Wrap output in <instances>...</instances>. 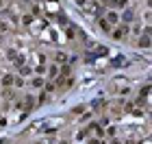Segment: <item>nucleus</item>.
<instances>
[{"label": "nucleus", "instance_id": "nucleus-25", "mask_svg": "<svg viewBox=\"0 0 152 144\" xmlns=\"http://www.w3.org/2000/svg\"><path fill=\"white\" fill-rule=\"evenodd\" d=\"M46 92H54V85L52 83H46Z\"/></svg>", "mask_w": 152, "mask_h": 144}, {"label": "nucleus", "instance_id": "nucleus-6", "mask_svg": "<svg viewBox=\"0 0 152 144\" xmlns=\"http://www.w3.org/2000/svg\"><path fill=\"white\" fill-rule=\"evenodd\" d=\"M31 85L35 87V90H41V87H46V81H44V77H33Z\"/></svg>", "mask_w": 152, "mask_h": 144}, {"label": "nucleus", "instance_id": "nucleus-32", "mask_svg": "<svg viewBox=\"0 0 152 144\" xmlns=\"http://www.w3.org/2000/svg\"><path fill=\"white\" fill-rule=\"evenodd\" d=\"M0 9H2V0H0Z\"/></svg>", "mask_w": 152, "mask_h": 144}, {"label": "nucleus", "instance_id": "nucleus-24", "mask_svg": "<svg viewBox=\"0 0 152 144\" xmlns=\"http://www.w3.org/2000/svg\"><path fill=\"white\" fill-rule=\"evenodd\" d=\"M7 127V118H4V116H0V129H4Z\"/></svg>", "mask_w": 152, "mask_h": 144}, {"label": "nucleus", "instance_id": "nucleus-7", "mask_svg": "<svg viewBox=\"0 0 152 144\" xmlns=\"http://www.w3.org/2000/svg\"><path fill=\"white\" fill-rule=\"evenodd\" d=\"M2 85L4 87H13L15 85V77H13V74H2Z\"/></svg>", "mask_w": 152, "mask_h": 144}, {"label": "nucleus", "instance_id": "nucleus-23", "mask_svg": "<svg viewBox=\"0 0 152 144\" xmlns=\"http://www.w3.org/2000/svg\"><path fill=\"white\" fill-rule=\"evenodd\" d=\"M24 85V81H22V77H15V87H22Z\"/></svg>", "mask_w": 152, "mask_h": 144}, {"label": "nucleus", "instance_id": "nucleus-19", "mask_svg": "<svg viewBox=\"0 0 152 144\" xmlns=\"http://www.w3.org/2000/svg\"><path fill=\"white\" fill-rule=\"evenodd\" d=\"M150 90H152L150 85H143V87H141V96H148V94H150Z\"/></svg>", "mask_w": 152, "mask_h": 144}, {"label": "nucleus", "instance_id": "nucleus-28", "mask_svg": "<svg viewBox=\"0 0 152 144\" xmlns=\"http://www.w3.org/2000/svg\"><path fill=\"white\" fill-rule=\"evenodd\" d=\"M0 31H7V24L4 22H0Z\"/></svg>", "mask_w": 152, "mask_h": 144}, {"label": "nucleus", "instance_id": "nucleus-15", "mask_svg": "<svg viewBox=\"0 0 152 144\" xmlns=\"http://www.w3.org/2000/svg\"><path fill=\"white\" fill-rule=\"evenodd\" d=\"M87 144H107V142H102L100 138H89V140H87Z\"/></svg>", "mask_w": 152, "mask_h": 144}, {"label": "nucleus", "instance_id": "nucleus-10", "mask_svg": "<svg viewBox=\"0 0 152 144\" xmlns=\"http://www.w3.org/2000/svg\"><path fill=\"white\" fill-rule=\"evenodd\" d=\"M54 61H57V64H67V61H70V59H67V55L65 52H57V55H54Z\"/></svg>", "mask_w": 152, "mask_h": 144}, {"label": "nucleus", "instance_id": "nucleus-30", "mask_svg": "<svg viewBox=\"0 0 152 144\" xmlns=\"http://www.w3.org/2000/svg\"><path fill=\"white\" fill-rule=\"evenodd\" d=\"M111 144H120V140H111Z\"/></svg>", "mask_w": 152, "mask_h": 144}, {"label": "nucleus", "instance_id": "nucleus-5", "mask_svg": "<svg viewBox=\"0 0 152 144\" xmlns=\"http://www.w3.org/2000/svg\"><path fill=\"white\" fill-rule=\"evenodd\" d=\"M137 46H139V48H152V37L141 35L139 39H137Z\"/></svg>", "mask_w": 152, "mask_h": 144}, {"label": "nucleus", "instance_id": "nucleus-26", "mask_svg": "<svg viewBox=\"0 0 152 144\" xmlns=\"http://www.w3.org/2000/svg\"><path fill=\"white\" fill-rule=\"evenodd\" d=\"M46 100H48V96H46V94H39V100H37V103H46Z\"/></svg>", "mask_w": 152, "mask_h": 144}, {"label": "nucleus", "instance_id": "nucleus-17", "mask_svg": "<svg viewBox=\"0 0 152 144\" xmlns=\"http://www.w3.org/2000/svg\"><path fill=\"white\" fill-rule=\"evenodd\" d=\"M87 133H89V127H87V129H80V131H78V140H83Z\"/></svg>", "mask_w": 152, "mask_h": 144}, {"label": "nucleus", "instance_id": "nucleus-13", "mask_svg": "<svg viewBox=\"0 0 152 144\" xmlns=\"http://www.w3.org/2000/svg\"><path fill=\"white\" fill-rule=\"evenodd\" d=\"M20 74H22V77H31V74H33V70H31L28 66H22V68H20Z\"/></svg>", "mask_w": 152, "mask_h": 144}, {"label": "nucleus", "instance_id": "nucleus-31", "mask_svg": "<svg viewBox=\"0 0 152 144\" xmlns=\"http://www.w3.org/2000/svg\"><path fill=\"white\" fill-rule=\"evenodd\" d=\"M148 7H150V9H152V0H148Z\"/></svg>", "mask_w": 152, "mask_h": 144}, {"label": "nucleus", "instance_id": "nucleus-33", "mask_svg": "<svg viewBox=\"0 0 152 144\" xmlns=\"http://www.w3.org/2000/svg\"><path fill=\"white\" fill-rule=\"evenodd\" d=\"M126 144H133V142H126Z\"/></svg>", "mask_w": 152, "mask_h": 144}, {"label": "nucleus", "instance_id": "nucleus-22", "mask_svg": "<svg viewBox=\"0 0 152 144\" xmlns=\"http://www.w3.org/2000/svg\"><path fill=\"white\" fill-rule=\"evenodd\" d=\"M107 133H109V135H111V138H113V135L117 133V129H115V127H109V129H107Z\"/></svg>", "mask_w": 152, "mask_h": 144}, {"label": "nucleus", "instance_id": "nucleus-8", "mask_svg": "<svg viewBox=\"0 0 152 144\" xmlns=\"http://www.w3.org/2000/svg\"><path fill=\"white\" fill-rule=\"evenodd\" d=\"M87 112V105H83V103H80V105H76V107H72V116H83V114H85Z\"/></svg>", "mask_w": 152, "mask_h": 144}, {"label": "nucleus", "instance_id": "nucleus-1", "mask_svg": "<svg viewBox=\"0 0 152 144\" xmlns=\"http://www.w3.org/2000/svg\"><path fill=\"white\" fill-rule=\"evenodd\" d=\"M128 33H130V29H128V24H120V26H115V29L111 31V37L115 39V42H122V39H126L128 37Z\"/></svg>", "mask_w": 152, "mask_h": 144}, {"label": "nucleus", "instance_id": "nucleus-9", "mask_svg": "<svg viewBox=\"0 0 152 144\" xmlns=\"http://www.w3.org/2000/svg\"><path fill=\"white\" fill-rule=\"evenodd\" d=\"M111 2H113V9L117 11V9H126V7H128V0H111Z\"/></svg>", "mask_w": 152, "mask_h": 144}, {"label": "nucleus", "instance_id": "nucleus-27", "mask_svg": "<svg viewBox=\"0 0 152 144\" xmlns=\"http://www.w3.org/2000/svg\"><path fill=\"white\" fill-rule=\"evenodd\" d=\"M0 144H11V142L7 140V138H0Z\"/></svg>", "mask_w": 152, "mask_h": 144}, {"label": "nucleus", "instance_id": "nucleus-21", "mask_svg": "<svg viewBox=\"0 0 152 144\" xmlns=\"http://www.w3.org/2000/svg\"><path fill=\"white\" fill-rule=\"evenodd\" d=\"M141 35H148V37H152V29H150V26H146V29L141 31Z\"/></svg>", "mask_w": 152, "mask_h": 144}, {"label": "nucleus", "instance_id": "nucleus-12", "mask_svg": "<svg viewBox=\"0 0 152 144\" xmlns=\"http://www.w3.org/2000/svg\"><path fill=\"white\" fill-rule=\"evenodd\" d=\"M26 109H35V105H37V103H35V98H33V96H26Z\"/></svg>", "mask_w": 152, "mask_h": 144}, {"label": "nucleus", "instance_id": "nucleus-4", "mask_svg": "<svg viewBox=\"0 0 152 144\" xmlns=\"http://www.w3.org/2000/svg\"><path fill=\"white\" fill-rule=\"evenodd\" d=\"M98 26H100V31L102 33H111V22H109V20L107 18H98Z\"/></svg>", "mask_w": 152, "mask_h": 144}, {"label": "nucleus", "instance_id": "nucleus-29", "mask_svg": "<svg viewBox=\"0 0 152 144\" xmlns=\"http://www.w3.org/2000/svg\"><path fill=\"white\" fill-rule=\"evenodd\" d=\"M59 144H70V142H67V140H61V142H59Z\"/></svg>", "mask_w": 152, "mask_h": 144}, {"label": "nucleus", "instance_id": "nucleus-3", "mask_svg": "<svg viewBox=\"0 0 152 144\" xmlns=\"http://www.w3.org/2000/svg\"><path fill=\"white\" fill-rule=\"evenodd\" d=\"M122 22H124V24L135 22V13H133V9H128V7H126V9L122 11Z\"/></svg>", "mask_w": 152, "mask_h": 144}, {"label": "nucleus", "instance_id": "nucleus-2", "mask_svg": "<svg viewBox=\"0 0 152 144\" xmlns=\"http://www.w3.org/2000/svg\"><path fill=\"white\" fill-rule=\"evenodd\" d=\"M104 18H107V20H109V22H111V24H117V22H120V20H122V13H117L115 9H109Z\"/></svg>", "mask_w": 152, "mask_h": 144}, {"label": "nucleus", "instance_id": "nucleus-34", "mask_svg": "<svg viewBox=\"0 0 152 144\" xmlns=\"http://www.w3.org/2000/svg\"><path fill=\"white\" fill-rule=\"evenodd\" d=\"M41 2H46V0H41Z\"/></svg>", "mask_w": 152, "mask_h": 144}, {"label": "nucleus", "instance_id": "nucleus-18", "mask_svg": "<svg viewBox=\"0 0 152 144\" xmlns=\"http://www.w3.org/2000/svg\"><path fill=\"white\" fill-rule=\"evenodd\" d=\"M74 35H76V29H74V26H70V29H67V37L74 39Z\"/></svg>", "mask_w": 152, "mask_h": 144}, {"label": "nucleus", "instance_id": "nucleus-20", "mask_svg": "<svg viewBox=\"0 0 152 144\" xmlns=\"http://www.w3.org/2000/svg\"><path fill=\"white\" fill-rule=\"evenodd\" d=\"M74 2H76V7H80V9H83V7H87L89 0H74Z\"/></svg>", "mask_w": 152, "mask_h": 144}, {"label": "nucleus", "instance_id": "nucleus-11", "mask_svg": "<svg viewBox=\"0 0 152 144\" xmlns=\"http://www.w3.org/2000/svg\"><path fill=\"white\" fill-rule=\"evenodd\" d=\"M48 77H52V79L59 77V66H57V64H52L50 68H48Z\"/></svg>", "mask_w": 152, "mask_h": 144}, {"label": "nucleus", "instance_id": "nucleus-16", "mask_svg": "<svg viewBox=\"0 0 152 144\" xmlns=\"http://www.w3.org/2000/svg\"><path fill=\"white\" fill-rule=\"evenodd\" d=\"M130 31H133V33H135V35H141V31H143V29H141V26H139V24H133V29H130Z\"/></svg>", "mask_w": 152, "mask_h": 144}, {"label": "nucleus", "instance_id": "nucleus-14", "mask_svg": "<svg viewBox=\"0 0 152 144\" xmlns=\"http://www.w3.org/2000/svg\"><path fill=\"white\" fill-rule=\"evenodd\" d=\"M22 24H24V26H31V24H33V16H24V18H22Z\"/></svg>", "mask_w": 152, "mask_h": 144}]
</instances>
